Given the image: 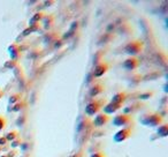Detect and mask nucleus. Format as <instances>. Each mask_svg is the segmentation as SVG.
Listing matches in <instances>:
<instances>
[{
    "mask_svg": "<svg viewBox=\"0 0 168 157\" xmlns=\"http://www.w3.org/2000/svg\"><path fill=\"white\" fill-rule=\"evenodd\" d=\"M139 105H141L139 103H135V104L130 105V107H126V109H124V113H126V114H129V116H131V114L134 113V112H136V111H137V110H138L139 107H141Z\"/></svg>",
    "mask_w": 168,
    "mask_h": 157,
    "instance_id": "obj_12",
    "label": "nucleus"
},
{
    "mask_svg": "<svg viewBox=\"0 0 168 157\" xmlns=\"http://www.w3.org/2000/svg\"><path fill=\"white\" fill-rule=\"evenodd\" d=\"M141 123H142L144 126H147V127H154V126H160V125H162L164 119H162L160 113L151 112V113L144 114V116L141 118Z\"/></svg>",
    "mask_w": 168,
    "mask_h": 157,
    "instance_id": "obj_1",
    "label": "nucleus"
},
{
    "mask_svg": "<svg viewBox=\"0 0 168 157\" xmlns=\"http://www.w3.org/2000/svg\"><path fill=\"white\" fill-rule=\"evenodd\" d=\"M138 66H139V60L137 58H135V57H130L127 60H124L123 62V67L127 71H134Z\"/></svg>",
    "mask_w": 168,
    "mask_h": 157,
    "instance_id": "obj_8",
    "label": "nucleus"
},
{
    "mask_svg": "<svg viewBox=\"0 0 168 157\" xmlns=\"http://www.w3.org/2000/svg\"><path fill=\"white\" fill-rule=\"evenodd\" d=\"M102 104H104V101H92L85 106V113L86 116H95V114H98L99 111L101 110Z\"/></svg>",
    "mask_w": 168,
    "mask_h": 157,
    "instance_id": "obj_3",
    "label": "nucleus"
},
{
    "mask_svg": "<svg viewBox=\"0 0 168 157\" xmlns=\"http://www.w3.org/2000/svg\"><path fill=\"white\" fill-rule=\"evenodd\" d=\"M2 95H4V92H1V90H0V98L2 97Z\"/></svg>",
    "mask_w": 168,
    "mask_h": 157,
    "instance_id": "obj_24",
    "label": "nucleus"
},
{
    "mask_svg": "<svg viewBox=\"0 0 168 157\" xmlns=\"http://www.w3.org/2000/svg\"><path fill=\"white\" fill-rule=\"evenodd\" d=\"M6 127V119L4 117H0V132Z\"/></svg>",
    "mask_w": 168,
    "mask_h": 157,
    "instance_id": "obj_18",
    "label": "nucleus"
},
{
    "mask_svg": "<svg viewBox=\"0 0 168 157\" xmlns=\"http://www.w3.org/2000/svg\"><path fill=\"white\" fill-rule=\"evenodd\" d=\"M111 120V117L108 114H105V113H98L96 116L95 120L92 121V124L95 127H102V126H105L110 123Z\"/></svg>",
    "mask_w": 168,
    "mask_h": 157,
    "instance_id": "obj_6",
    "label": "nucleus"
},
{
    "mask_svg": "<svg viewBox=\"0 0 168 157\" xmlns=\"http://www.w3.org/2000/svg\"><path fill=\"white\" fill-rule=\"evenodd\" d=\"M122 107L121 104H115V103H108L106 105L104 106V113L105 114H112V113H115L117 112Z\"/></svg>",
    "mask_w": 168,
    "mask_h": 157,
    "instance_id": "obj_9",
    "label": "nucleus"
},
{
    "mask_svg": "<svg viewBox=\"0 0 168 157\" xmlns=\"http://www.w3.org/2000/svg\"><path fill=\"white\" fill-rule=\"evenodd\" d=\"M102 92H104V86H102L101 83H96L90 88L89 95L91 96V97H97V96L100 95Z\"/></svg>",
    "mask_w": 168,
    "mask_h": 157,
    "instance_id": "obj_10",
    "label": "nucleus"
},
{
    "mask_svg": "<svg viewBox=\"0 0 168 157\" xmlns=\"http://www.w3.org/2000/svg\"><path fill=\"white\" fill-rule=\"evenodd\" d=\"M130 123H132V117L126 113L116 114L113 119V124L115 126H127Z\"/></svg>",
    "mask_w": 168,
    "mask_h": 157,
    "instance_id": "obj_4",
    "label": "nucleus"
},
{
    "mask_svg": "<svg viewBox=\"0 0 168 157\" xmlns=\"http://www.w3.org/2000/svg\"><path fill=\"white\" fill-rule=\"evenodd\" d=\"M44 18L42 13H37L32 16V18H30V26H33V24H36V23H39V21L42 18Z\"/></svg>",
    "mask_w": 168,
    "mask_h": 157,
    "instance_id": "obj_14",
    "label": "nucleus"
},
{
    "mask_svg": "<svg viewBox=\"0 0 168 157\" xmlns=\"http://www.w3.org/2000/svg\"><path fill=\"white\" fill-rule=\"evenodd\" d=\"M127 99V94L126 92H117L113 96L112 98V103H115V104H123L124 101Z\"/></svg>",
    "mask_w": 168,
    "mask_h": 157,
    "instance_id": "obj_11",
    "label": "nucleus"
},
{
    "mask_svg": "<svg viewBox=\"0 0 168 157\" xmlns=\"http://www.w3.org/2000/svg\"><path fill=\"white\" fill-rule=\"evenodd\" d=\"M6 143H7V141L5 139V136H0V146H4Z\"/></svg>",
    "mask_w": 168,
    "mask_h": 157,
    "instance_id": "obj_20",
    "label": "nucleus"
},
{
    "mask_svg": "<svg viewBox=\"0 0 168 157\" xmlns=\"http://www.w3.org/2000/svg\"><path fill=\"white\" fill-rule=\"evenodd\" d=\"M18 142H21V140H20V139L16 140V141H14V142H13V144H12V147H17L18 144H20Z\"/></svg>",
    "mask_w": 168,
    "mask_h": 157,
    "instance_id": "obj_21",
    "label": "nucleus"
},
{
    "mask_svg": "<svg viewBox=\"0 0 168 157\" xmlns=\"http://www.w3.org/2000/svg\"><path fill=\"white\" fill-rule=\"evenodd\" d=\"M72 157H82V154H78V155H76V154H75V155H73Z\"/></svg>",
    "mask_w": 168,
    "mask_h": 157,
    "instance_id": "obj_22",
    "label": "nucleus"
},
{
    "mask_svg": "<svg viewBox=\"0 0 168 157\" xmlns=\"http://www.w3.org/2000/svg\"><path fill=\"white\" fill-rule=\"evenodd\" d=\"M158 134L160 136H167L168 135V126L167 124H162L159 126V128H158Z\"/></svg>",
    "mask_w": 168,
    "mask_h": 157,
    "instance_id": "obj_13",
    "label": "nucleus"
},
{
    "mask_svg": "<svg viewBox=\"0 0 168 157\" xmlns=\"http://www.w3.org/2000/svg\"><path fill=\"white\" fill-rule=\"evenodd\" d=\"M90 157H105V155H104V153H101V151H97V153L92 154Z\"/></svg>",
    "mask_w": 168,
    "mask_h": 157,
    "instance_id": "obj_19",
    "label": "nucleus"
},
{
    "mask_svg": "<svg viewBox=\"0 0 168 157\" xmlns=\"http://www.w3.org/2000/svg\"><path fill=\"white\" fill-rule=\"evenodd\" d=\"M142 50H143V42H141V40H131L124 48V52L131 55H138V53L142 52Z\"/></svg>",
    "mask_w": 168,
    "mask_h": 157,
    "instance_id": "obj_2",
    "label": "nucleus"
},
{
    "mask_svg": "<svg viewBox=\"0 0 168 157\" xmlns=\"http://www.w3.org/2000/svg\"><path fill=\"white\" fill-rule=\"evenodd\" d=\"M17 136H18L17 132L13 131V132H9L8 134H6L5 139H6V141H13V140H15L16 138H17Z\"/></svg>",
    "mask_w": 168,
    "mask_h": 157,
    "instance_id": "obj_15",
    "label": "nucleus"
},
{
    "mask_svg": "<svg viewBox=\"0 0 168 157\" xmlns=\"http://www.w3.org/2000/svg\"><path fill=\"white\" fill-rule=\"evenodd\" d=\"M14 155H6V156H1V157H13Z\"/></svg>",
    "mask_w": 168,
    "mask_h": 157,
    "instance_id": "obj_23",
    "label": "nucleus"
},
{
    "mask_svg": "<svg viewBox=\"0 0 168 157\" xmlns=\"http://www.w3.org/2000/svg\"><path fill=\"white\" fill-rule=\"evenodd\" d=\"M108 71V64L105 61H101L100 64H97V66L95 67V71H93V76L96 77H100L102 76L104 74L106 73Z\"/></svg>",
    "mask_w": 168,
    "mask_h": 157,
    "instance_id": "obj_7",
    "label": "nucleus"
},
{
    "mask_svg": "<svg viewBox=\"0 0 168 157\" xmlns=\"http://www.w3.org/2000/svg\"><path fill=\"white\" fill-rule=\"evenodd\" d=\"M17 101H21V95L20 94H15V95L11 96V98H9V103H16Z\"/></svg>",
    "mask_w": 168,
    "mask_h": 157,
    "instance_id": "obj_17",
    "label": "nucleus"
},
{
    "mask_svg": "<svg viewBox=\"0 0 168 157\" xmlns=\"http://www.w3.org/2000/svg\"><path fill=\"white\" fill-rule=\"evenodd\" d=\"M153 95H154L153 92H145V94H141L138 98L139 99H149V98H151Z\"/></svg>",
    "mask_w": 168,
    "mask_h": 157,
    "instance_id": "obj_16",
    "label": "nucleus"
},
{
    "mask_svg": "<svg viewBox=\"0 0 168 157\" xmlns=\"http://www.w3.org/2000/svg\"><path fill=\"white\" fill-rule=\"evenodd\" d=\"M132 134L131 128H122L119 132H116V134L114 135V141L115 142H123L126 140H128Z\"/></svg>",
    "mask_w": 168,
    "mask_h": 157,
    "instance_id": "obj_5",
    "label": "nucleus"
}]
</instances>
